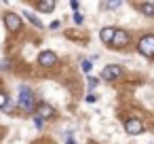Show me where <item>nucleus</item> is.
Instances as JSON below:
<instances>
[{"label": "nucleus", "mask_w": 154, "mask_h": 144, "mask_svg": "<svg viewBox=\"0 0 154 144\" xmlns=\"http://www.w3.org/2000/svg\"><path fill=\"white\" fill-rule=\"evenodd\" d=\"M11 68V62L9 59H0V70H9Z\"/></svg>", "instance_id": "obj_17"}, {"label": "nucleus", "mask_w": 154, "mask_h": 144, "mask_svg": "<svg viewBox=\"0 0 154 144\" xmlns=\"http://www.w3.org/2000/svg\"><path fill=\"white\" fill-rule=\"evenodd\" d=\"M114 28H103L101 32H99V38H101V43H112V38H114Z\"/></svg>", "instance_id": "obj_9"}, {"label": "nucleus", "mask_w": 154, "mask_h": 144, "mask_svg": "<svg viewBox=\"0 0 154 144\" xmlns=\"http://www.w3.org/2000/svg\"><path fill=\"white\" fill-rule=\"evenodd\" d=\"M87 102H89V104H95V102H97V95L89 93V95H87Z\"/></svg>", "instance_id": "obj_19"}, {"label": "nucleus", "mask_w": 154, "mask_h": 144, "mask_svg": "<svg viewBox=\"0 0 154 144\" xmlns=\"http://www.w3.org/2000/svg\"><path fill=\"white\" fill-rule=\"evenodd\" d=\"M36 117H40V119H53V117H55V108H53L51 104H47V102H40Z\"/></svg>", "instance_id": "obj_7"}, {"label": "nucleus", "mask_w": 154, "mask_h": 144, "mask_svg": "<svg viewBox=\"0 0 154 144\" xmlns=\"http://www.w3.org/2000/svg\"><path fill=\"white\" fill-rule=\"evenodd\" d=\"M74 21H76V24H82V15H80V13H74Z\"/></svg>", "instance_id": "obj_20"}, {"label": "nucleus", "mask_w": 154, "mask_h": 144, "mask_svg": "<svg viewBox=\"0 0 154 144\" xmlns=\"http://www.w3.org/2000/svg\"><path fill=\"white\" fill-rule=\"evenodd\" d=\"M70 7H72V9H74V11L78 13V7H80V5H78V2H70Z\"/></svg>", "instance_id": "obj_21"}, {"label": "nucleus", "mask_w": 154, "mask_h": 144, "mask_svg": "<svg viewBox=\"0 0 154 144\" xmlns=\"http://www.w3.org/2000/svg\"><path fill=\"white\" fill-rule=\"evenodd\" d=\"M125 129H127V133L137 136V133L143 131V123H141L139 119H127V121H125Z\"/></svg>", "instance_id": "obj_4"}, {"label": "nucleus", "mask_w": 154, "mask_h": 144, "mask_svg": "<svg viewBox=\"0 0 154 144\" xmlns=\"http://www.w3.org/2000/svg\"><path fill=\"white\" fill-rule=\"evenodd\" d=\"M101 7H103V9H118V7H120V2H103Z\"/></svg>", "instance_id": "obj_15"}, {"label": "nucleus", "mask_w": 154, "mask_h": 144, "mask_svg": "<svg viewBox=\"0 0 154 144\" xmlns=\"http://www.w3.org/2000/svg\"><path fill=\"white\" fill-rule=\"evenodd\" d=\"M97 83H99V81H97L95 76H89V83H87V85H89V89H95V87H97Z\"/></svg>", "instance_id": "obj_16"}, {"label": "nucleus", "mask_w": 154, "mask_h": 144, "mask_svg": "<svg viewBox=\"0 0 154 144\" xmlns=\"http://www.w3.org/2000/svg\"><path fill=\"white\" fill-rule=\"evenodd\" d=\"M127 43H129V36H127V32H122V30H116V32H114V38H112V45L120 49V47H125Z\"/></svg>", "instance_id": "obj_8"}, {"label": "nucleus", "mask_w": 154, "mask_h": 144, "mask_svg": "<svg viewBox=\"0 0 154 144\" xmlns=\"http://www.w3.org/2000/svg\"><path fill=\"white\" fill-rule=\"evenodd\" d=\"M34 125H36L38 129H42V125H45V123H42V119H40V117H34Z\"/></svg>", "instance_id": "obj_18"}, {"label": "nucleus", "mask_w": 154, "mask_h": 144, "mask_svg": "<svg viewBox=\"0 0 154 144\" xmlns=\"http://www.w3.org/2000/svg\"><path fill=\"white\" fill-rule=\"evenodd\" d=\"M17 93H19V108L23 112H34L36 110V98H34L32 89L28 85H19Z\"/></svg>", "instance_id": "obj_1"}, {"label": "nucleus", "mask_w": 154, "mask_h": 144, "mask_svg": "<svg viewBox=\"0 0 154 144\" xmlns=\"http://www.w3.org/2000/svg\"><path fill=\"white\" fill-rule=\"evenodd\" d=\"M38 64L45 66V68H51V66L57 64V55H55L53 51H42V53L38 55Z\"/></svg>", "instance_id": "obj_5"}, {"label": "nucleus", "mask_w": 154, "mask_h": 144, "mask_svg": "<svg viewBox=\"0 0 154 144\" xmlns=\"http://www.w3.org/2000/svg\"><path fill=\"white\" fill-rule=\"evenodd\" d=\"M91 70H93V64H91L89 59H85V62H82V72H87V74H89Z\"/></svg>", "instance_id": "obj_14"}, {"label": "nucleus", "mask_w": 154, "mask_h": 144, "mask_svg": "<svg viewBox=\"0 0 154 144\" xmlns=\"http://www.w3.org/2000/svg\"><path fill=\"white\" fill-rule=\"evenodd\" d=\"M5 26L9 28V32H17L21 28V17L15 13H5Z\"/></svg>", "instance_id": "obj_3"}, {"label": "nucleus", "mask_w": 154, "mask_h": 144, "mask_svg": "<svg viewBox=\"0 0 154 144\" xmlns=\"http://www.w3.org/2000/svg\"><path fill=\"white\" fill-rule=\"evenodd\" d=\"M137 9H139L146 17H154V5H150V2H141Z\"/></svg>", "instance_id": "obj_10"}, {"label": "nucleus", "mask_w": 154, "mask_h": 144, "mask_svg": "<svg viewBox=\"0 0 154 144\" xmlns=\"http://www.w3.org/2000/svg\"><path fill=\"white\" fill-rule=\"evenodd\" d=\"M23 15H26V19H28L30 24H34L36 28H42V21H40V19H38V17H36L32 11H23Z\"/></svg>", "instance_id": "obj_11"}, {"label": "nucleus", "mask_w": 154, "mask_h": 144, "mask_svg": "<svg viewBox=\"0 0 154 144\" xmlns=\"http://www.w3.org/2000/svg\"><path fill=\"white\" fill-rule=\"evenodd\" d=\"M120 74H122V70H120V66H116V64L106 66V68H103V72H101V76H103L106 81H114V78H118Z\"/></svg>", "instance_id": "obj_6"}, {"label": "nucleus", "mask_w": 154, "mask_h": 144, "mask_svg": "<svg viewBox=\"0 0 154 144\" xmlns=\"http://www.w3.org/2000/svg\"><path fill=\"white\" fill-rule=\"evenodd\" d=\"M137 49H139L141 55H146V57H154V34H146V36L139 40Z\"/></svg>", "instance_id": "obj_2"}, {"label": "nucleus", "mask_w": 154, "mask_h": 144, "mask_svg": "<svg viewBox=\"0 0 154 144\" xmlns=\"http://www.w3.org/2000/svg\"><path fill=\"white\" fill-rule=\"evenodd\" d=\"M0 108H9V98H7V93H0Z\"/></svg>", "instance_id": "obj_13"}, {"label": "nucleus", "mask_w": 154, "mask_h": 144, "mask_svg": "<svg viewBox=\"0 0 154 144\" xmlns=\"http://www.w3.org/2000/svg\"><path fill=\"white\" fill-rule=\"evenodd\" d=\"M36 7H38V11L49 13V11H53V9H55V2H53V0H49V2H38Z\"/></svg>", "instance_id": "obj_12"}]
</instances>
